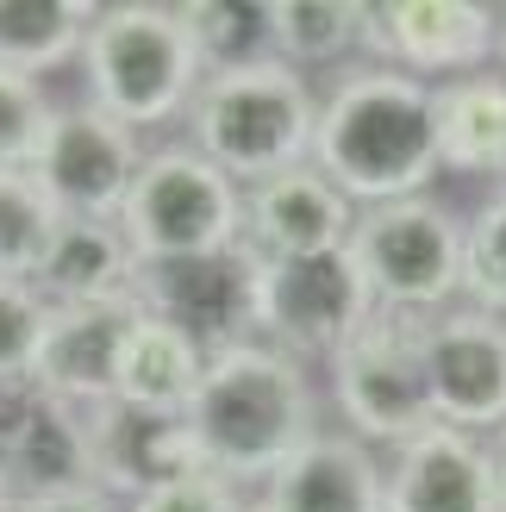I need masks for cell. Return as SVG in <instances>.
<instances>
[{"mask_svg":"<svg viewBox=\"0 0 506 512\" xmlns=\"http://www.w3.org/2000/svg\"><path fill=\"white\" fill-rule=\"evenodd\" d=\"M138 169H144L138 132L82 100V107H57L44 150L32 163V182L57 207V219H113L119 225V207L132 194Z\"/></svg>","mask_w":506,"mask_h":512,"instance_id":"cell-11","label":"cell"},{"mask_svg":"<svg viewBox=\"0 0 506 512\" xmlns=\"http://www.w3.org/2000/svg\"><path fill=\"white\" fill-rule=\"evenodd\" d=\"M488 456H494V500H500V512H506V431H494Z\"/></svg>","mask_w":506,"mask_h":512,"instance_id":"cell-32","label":"cell"},{"mask_svg":"<svg viewBox=\"0 0 506 512\" xmlns=\"http://www.w3.org/2000/svg\"><path fill=\"white\" fill-rule=\"evenodd\" d=\"M388 512H500L488 438L425 425L388 456Z\"/></svg>","mask_w":506,"mask_h":512,"instance_id":"cell-16","label":"cell"},{"mask_svg":"<svg viewBox=\"0 0 506 512\" xmlns=\"http://www.w3.org/2000/svg\"><path fill=\"white\" fill-rule=\"evenodd\" d=\"M50 232L57 207L32 182V169H0V281H32Z\"/></svg>","mask_w":506,"mask_h":512,"instance_id":"cell-25","label":"cell"},{"mask_svg":"<svg viewBox=\"0 0 506 512\" xmlns=\"http://www.w3.org/2000/svg\"><path fill=\"white\" fill-rule=\"evenodd\" d=\"M100 7L88 0H0V69L44 82L50 69L82 57Z\"/></svg>","mask_w":506,"mask_h":512,"instance_id":"cell-22","label":"cell"},{"mask_svg":"<svg viewBox=\"0 0 506 512\" xmlns=\"http://www.w3.org/2000/svg\"><path fill=\"white\" fill-rule=\"evenodd\" d=\"M238 512H269V506H263V500H250V494H244V506H238Z\"/></svg>","mask_w":506,"mask_h":512,"instance_id":"cell-33","label":"cell"},{"mask_svg":"<svg viewBox=\"0 0 506 512\" xmlns=\"http://www.w3.org/2000/svg\"><path fill=\"white\" fill-rule=\"evenodd\" d=\"M432 419L469 438L506 431V319L482 306H450L432 319Z\"/></svg>","mask_w":506,"mask_h":512,"instance_id":"cell-12","label":"cell"},{"mask_svg":"<svg viewBox=\"0 0 506 512\" xmlns=\"http://www.w3.org/2000/svg\"><path fill=\"white\" fill-rule=\"evenodd\" d=\"M182 25L207 75L275 57V0H182Z\"/></svg>","mask_w":506,"mask_h":512,"instance_id":"cell-23","label":"cell"},{"mask_svg":"<svg viewBox=\"0 0 506 512\" xmlns=\"http://www.w3.org/2000/svg\"><path fill=\"white\" fill-rule=\"evenodd\" d=\"M500 57H506V7H500Z\"/></svg>","mask_w":506,"mask_h":512,"instance_id":"cell-35","label":"cell"},{"mask_svg":"<svg viewBox=\"0 0 506 512\" xmlns=\"http://www.w3.org/2000/svg\"><path fill=\"white\" fill-rule=\"evenodd\" d=\"M138 256L113 219H57L32 288L44 306H100V300H132Z\"/></svg>","mask_w":506,"mask_h":512,"instance_id":"cell-18","label":"cell"},{"mask_svg":"<svg viewBox=\"0 0 506 512\" xmlns=\"http://www.w3.org/2000/svg\"><path fill=\"white\" fill-rule=\"evenodd\" d=\"M425 350H432V319L425 313H375L350 331V338L325 356L332 369V406L350 438L369 450H400L419 438L432 419V375H425Z\"/></svg>","mask_w":506,"mask_h":512,"instance_id":"cell-5","label":"cell"},{"mask_svg":"<svg viewBox=\"0 0 506 512\" xmlns=\"http://www.w3.org/2000/svg\"><path fill=\"white\" fill-rule=\"evenodd\" d=\"M138 325V300H100V306H50L44 338H38V363L32 381L75 406V413H100L113 400L119 381V350Z\"/></svg>","mask_w":506,"mask_h":512,"instance_id":"cell-13","label":"cell"},{"mask_svg":"<svg viewBox=\"0 0 506 512\" xmlns=\"http://www.w3.org/2000/svg\"><path fill=\"white\" fill-rule=\"evenodd\" d=\"M88 444H94V488L107 500H138L182 475H200L188 413H144V406L107 400L100 413H88Z\"/></svg>","mask_w":506,"mask_h":512,"instance_id":"cell-14","label":"cell"},{"mask_svg":"<svg viewBox=\"0 0 506 512\" xmlns=\"http://www.w3.org/2000/svg\"><path fill=\"white\" fill-rule=\"evenodd\" d=\"M363 50V0H275V57L288 69H332Z\"/></svg>","mask_w":506,"mask_h":512,"instance_id":"cell-24","label":"cell"},{"mask_svg":"<svg viewBox=\"0 0 506 512\" xmlns=\"http://www.w3.org/2000/svg\"><path fill=\"white\" fill-rule=\"evenodd\" d=\"M313 169L357 213L425 194L438 175L432 88L400 69H382V63L344 69V82L319 100Z\"/></svg>","mask_w":506,"mask_h":512,"instance_id":"cell-1","label":"cell"},{"mask_svg":"<svg viewBox=\"0 0 506 512\" xmlns=\"http://www.w3.org/2000/svg\"><path fill=\"white\" fill-rule=\"evenodd\" d=\"M188 431L207 475L232 481L238 494L250 481L263 488L319 431V394L307 381V363L269 350L263 338L207 356V375L188 400Z\"/></svg>","mask_w":506,"mask_h":512,"instance_id":"cell-2","label":"cell"},{"mask_svg":"<svg viewBox=\"0 0 506 512\" xmlns=\"http://www.w3.org/2000/svg\"><path fill=\"white\" fill-rule=\"evenodd\" d=\"M244 494L232 488V481H219V475H182V481H169V488H150L138 500H125L119 512H238Z\"/></svg>","mask_w":506,"mask_h":512,"instance_id":"cell-29","label":"cell"},{"mask_svg":"<svg viewBox=\"0 0 506 512\" xmlns=\"http://www.w3.org/2000/svg\"><path fill=\"white\" fill-rule=\"evenodd\" d=\"M369 313L375 294L363 288L350 250L282 256V263L257 256V338L294 363H313V356L325 363Z\"/></svg>","mask_w":506,"mask_h":512,"instance_id":"cell-8","label":"cell"},{"mask_svg":"<svg viewBox=\"0 0 506 512\" xmlns=\"http://www.w3.org/2000/svg\"><path fill=\"white\" fill-rule=\"evenodd\" d=\"M344 250L357 263L363 288L375 294V306L438 319L463 294V219L432 194L363 207Z\"/></svg>","mask_w":506,"mask_h":512,"instance_id":"cell-6","label":"cell"},{"mask_svg":"<svg viewBox=\"0 0 506 512\" xmlns=\"http://www.w3.org/2000/svg\"><path fill=\"white\" fill-rule=\"evenodd\" d=\"M207 375V350L194 338H182L175 325L138 313L132 338L119 350V381H113V400L119 406H144V413H188V400Z\"/></svg>","mask_w":506,"mask_h":512,"instance_id":"cell-21","label":"cell"},{"mask_svg":"<svg viewBox=\"0 0 506 512\" xmlns=\"http://www.w3.org/2000/svg\"><path fill=\"white\" fill-rule=\"evenodd\" d=\"M44 319H50V306L38 300L32 281H0V381L32 375Z\"/></svg>","mask_w":506,"mask_h":512,"instance_id":"cell-28","label":"cell"},{"mask_svg":"<svg viewBox=\"0 0 506 512\" xmlns=\"http://www.w3.org/2000/svg\"><path fill=\"white\" fill-rule=\"evenodd\" d=\"M82 82H88V107L132 125V132H150V125H169L194 107L207 69H200L194 38L175 7L119 0V7H100L88 25Z\"/></svg>","mask_w":506,"mask_h":512,"instance_id":"cell-4","label":"cell"},{"mask_svg":"<svg viewBox=\"0 0 506 512\" xmlns=\"http://www.w3.org/2000/svg\"><path fill=\"white\" fill-rule=\"evenodd\" d=\"M119 232L138 263L232 250L244 238V188L232 175H219L194 144L150 150L119 207Z\"/></svg>","mask_w":506,"mask_h":512,"instance_id":"cell-7","label":"cell"},{"mask_svg":"<svg viewBox=\"0 0 506 512\" xmlns=\"http://www.w3.org/2000/svg\"><path fill=\"white\" fill-rule=\"evenodd\" d=\"M0 512H13V494H7V481H0Z\"/></svg>","mask_w":506,"mask_h":512,"instance_id":"cell-34","label":"cell"},{"mask_svg":"<svg viewBox=\"0 0 506 512\" xmlns=\"http://www.w3.org/2000/svg\"><path fill=\"white\" fill-rule=\"evenodd\" d=\"M363 50L382 69L438 88L488 69L500 50V7L482 0H363Z\"/></svg>","mask_w":506,"mask_h":512,"instance_id":"cell-10","label":"cell"},{"mask_svg":"<svg viewBox=\"0 0 506 512\" xmlns=\"http://www.w3.org/2000/svg\"><path fill=\"white\" fill-rule=\"evenodd\" d=\"M50 119H57V100L44 94V82L0 69V169H32Z\"/></svg>","mask_w":506,"mask_h":512,"instance_id":"cell-27","label":"cell"},{"mask_svg":"<svg viewBox=\"0 0 506 512\" xmlns=\"http://www.w3.org/2000/svg\"><path fill=\"white\" fill-rule=\"evenodd\" d=\"M132 300L138 313L175 325L207 356H219L257 338V256L232 244L207 256H175V263H138Z\"/></svg>","mask_w":506,"mask_h":512,"instance_id":"cell-9","label":"cell"},{"mask_svg":"<svg viewBox=\"0 0 506 512\" xmlns=\"http://www.w3.org/2000/svg\"><path fill=\"white\" fill-rule=\"evenodd\" d=\"M313 125H319V94L282 57L207 75L188 107L194 150L219 175H232L238 188H257L269 175L313 163Z\"/></svg>","mask_w":506,"mask_h":512,"instance_id":"cell-3","label":"cell"},{"mask_svg":"<svg viewBox=\"0 0 506 512\" xmlns=\"http://www.w3.org/2000/svg\"><path fill=\"white\" fill-rule=\"evenodd\" d=\"M32 406H38V381L32 375L0 381V456L13 450V438L25 431V419H32Z\"/></svg>","mask_w":506,"mask_h":512,"instance_id":"cell-30","label":"cell"},{"mask_svg":"<svg viewBox=\"0 0 506 512\" xmlns=\"http://www.w3.org/2000/svg\"><path fill=\"white\" fill-rule=\"evenodd\" d=\"M257 500L269 512H388V463L350 431H313Z\"/></svg>","mask_w":506,"mask_h":512,"instance_id":"cell-17","label":"cell"},{"mask_svg":"<svg viewBox=\"0 0 506 512\" xmlns=\"http://www.w3.org/2000/svg\"><path fill=\"white\" fill-rule=\"evenodd\" d=\"M0 481L13 500H38V494H69V488H94V444H88V413L50 400L38 388V406L13 450L0 456Z\"/></svg>","mask_w":506,"mask_h":512,"instance_id":"cell-20","label":"cell"},{"mask_svg":"<svg viewBox=\"0 0 506 512\" xmlns=\"http://www.w3.org/2000/svg\"><path fill=\"white\" fill-rule=\"evenodd\" d=\"M438 169L506 188V69H475L432 88Z\"/></svg>","mask_w":506,"mask_h":512,"instance_id":"cell-19","label":"cell"},{"mask_svg":"<svg viewBox=\"0 0 506 512\" xmlns=\"http://www.w3.org/2000/svg\"><path fill=\"white\" fill-rule=\"evenodd\" d=\"M463 306L506 319V188H494L463 225Z\"/></svg>","mask_w":506,"mask_h":512,"instance_id":"cell-26","label":"cell"},{"mask_svg":"<svg viewBox=\"0 0 506 512\" xmlns=\"http://www.w3.org/2000/svg\"><path fill=\"white\" fill-rule=\"evenodd\" d=\"M13 512H119L100 488H69V494H38V500H13Z\"/></svg>","mask_w":506,"mask_h":512,"instance_id":"cell-31","label":"cell"},{"mask_svg":"<svg viewBox=\"0 0 506 512\" xmlns=\"http://www.w3.org/2000/svg\"><path fill=\"white\" fill-rule=\"evenodd\" d=\"M350 225L357 207L325 182L313 163H300L288 175H269V182L244 188V250L263 256V263H282V256H325L350 244Z\"/></svg>","mask_w":506,"mask_h":512,"instance_id":"cell-15","label":"cell"}]
</instances>
